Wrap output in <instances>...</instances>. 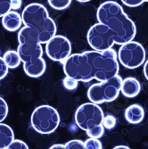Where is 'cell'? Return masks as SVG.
<instances>
[{
  "mask_svg": "<svg viewBox=\"0 0 148 149\" xmlns=\"http://www.w3.org/2000/svg\"><path fill=\"white\" fill-rule=\"evenodd\" d=\"M46 54L51 60L63 63L72 55V44L66 37L56 35L46 44Z\"/></svg>",
  "mask_w": 148,
  "mask_h": 149,
  "instance_id": "obj_9",
  "label": "cell"
},
{
  "mask_svg": "<svg viewBox=\"0 0 148 149\" xmlns=\"http://www.w3.org/2000/svg\"><path fill=\"white\" fill-rule=\"evenodd\" d=\"M2 25L8 31H16L22 25V15L16 11H10L2 17Z\"/></svg>",
  "mask_w": 148,
  "mask_h": 149,
  "instance_id": "obj_11",
  "label": "cell"
},
{
  "mask_svg": "<svg viewBox=\"0 0 148 149\" xmlns=\"http://www.w3.org/2000/svg\"><path fill=\"white\" fill-rule=\"evenodd\" d=\"M79 3H86V2H88V1H79Z\"/></svg>",
  "mask_w": 148,
  "mask_h": 149,
  "instance_id": "obj_29",
  "label": "cell"
},
{
  "mask_svg": "<svg viewBox=\"0 0 148 149\" xmlns=\"http://www.w3.org/2000/svg\"><path fill=\"white\" fill-rule=\"evenodd\" d=\"M31 124L39 134H51L60 124L59 113L48 104L38 106L31 114Z\"/></svg>",
  "mask_w": 148,
  "mask_h": 149,
  "instance_id": "obj_6",
  "label": "cell"
},
{
  "mask_svg": "<svg viewBox=\"0 0 148 149\" xmlns=\"http://www.w3.org/2000/svg\"><path fill=\"white\" fill-rule=\"evenodd\" d=\"M86 149H103L102 143L99 139H88L84 142Z\"/></svg>",
  "mask_w": 148,
  "mask_h": 149,
  "instance_id": "obj_19",
  "label": "cell"
},
{
  "mask_svg": "<svg viewBox=\"0 0 148 149\" xmlns=\"http://www.w3.org/2000/svg\"><path fill=\"white\" fill-rule=\"evenodd\" d=\"M3 60L6 63L8 69H15L20 65L21 60L17 51L15 50H8L5 53L3 56Z\"/></svg>",
  "mask_w": 148,
  "mask_h": 149,
  "instance_id": "obj_14",
  "label": "cell"
},
{
  "mask_svg": "<svg viewBox=\"0 0 148 149\" xmlns=\"http://www.w3.org/2000/svg\"><path fill=\"white\" fill-rule=\"evenodd\" d=\"M21 6H22L21 0H13V1H11V9H13V10L19 9Z\"/></svg>",
  "mask_w": 148,
  "mask_h": 149,
  "instance_id": "obj_25",
  "label": "cell"
},
{
  "mask_svg": "<svg viewBox=\"0 0 148 149\" xmlns=\"http://www.w3.org/2000/svg\"><path fill=\"white\" fill-rule=\"evenodd\" d=\"M144 74L146 79L148 80V60L145 63V65H144Z\"/></svg>",
  "mask_w": 148,
  "mask_h": 149,
  "instance_id": "obj_27",
  "label": "cell"
},
{
  "mask_svg": "<svg viewBox=\"0 0 148 149\" xmlns=\"http://www.w3.org/2000/svg\"><path fill=\"white\" fill-rule=\"evenodd\" d=\"M15 140V133L12 128L5 123H0V149H6Z\"/></svg>",
  "mask_w": 148,
  "mask_h": 149,
  "instance_id": "obj_13",
  "label": "cell"
},
{
  "mask_svg": "<svg viewBox=\"0 0 148 149\" xmlns=\"http://www.w3.org/2000/svg\"><path fill=\"white\" fill-rule=\"evenodd\" d=\"M8 114V105L4 98L0 97V123L6 120Z\"/></svg>",
  "mask_w": 148,
  "mask_h": 149,
  "instance_id": "obj_20",
  "label": "cell"
},
{
  "mask_svg": "<svg viewBox=\"0 0 148 149\" xmlns=\"http://www.w3.org/2000/svg\"><path fill=\"white\" fill-rule=\"evenodd\" d=\"M97 18L98 23L91 26L87 34L88 42L95 51L109 50L115 44L123 45L133 41L136 37L135 23L114 1L101 4Z\"/></svg>",
  "mask_w": 148,
  "mask_h": 149,
  "instance_id": "obj_1",
  "label": "cell"
},
{
  "mask_svg": "<svg viewBox=\"0 0 148 149\" xmlns=\"http://www.w3.org/2000/svg\"><path fill=\"white\" fill-rule=\"evenodd\" d=\"M117 59L125 68L137 69L145 61V48L137 41H129L120 47Z\"/></svg>",
  "mask_w": 148,
  "mask_h": 149,
  "instance_id": "obj_8",
  "label": "cell"
},
{
  "mask_svg": "<svg viewBox=\"0 0 148 149\" xmlns=\"http://www.w3.org/2000/svg\"><path fill=\"white\" fill-rule=\"evenodd\" d=\"M116 123H117L116 118L112 114H108L104 117L102 124H103L104 128H105L107 130H112L116 126Z\"/></svg>",
  "mask_w": 148,
  "mask_h": 149,
  "instance_id": "obj_17",
  "label": "cell"
},
{
  "mask_svg": "<svg viewBox=\"0 0 148 149\" xmlns=\"http://www.w3.org/2000/svg\"><path fill=\"white\" fill-rule=\"evenodd\" d=\"M11 10V0H0V17H4Z\"/></svg>",
  "mask_w": 148,
  "mask_h": 149,
  "instance_id": "obj_22",
  "label": "cell"
},
{
  "mask_svg": "<svg viewBox=\"0 0 148 149\" xmlns=\"http://www.w3.org/2000/svg\"><path fill=\"white\" fill-rule=\"evenodd\" d=\"M122 83V78L116 75L104 82L91 85L87 92L88 98L96 104L113 102L119 97Z\"/></svg>",
  "mask_w": 148,
  "mask_h": 149,
  "instance_id": "obj_5",
  "label": "cell"
},
{
  "mask_svg": "<svg viewBox=\"0 0 148 149\" xmlns=\"http://www.w3.org/2000/svg\"><path fill=\"white\" fill-rule=\"evenodd\" d=\"M104 128L103 127V125L97 126L87 131V135L89 137V139H100L104 135Z\"/></svg>",
  "mask_w": 148,
  "mask_h": 149,
  "instance_id": "obj_16",
  "label": "cell"
},
{
  "mask_svg": "<svg viewBox=\"0 0 148 149\" xmlns=\"http://www.w3.org/2000/svg\"><path fill=\"white\" fill-rule=\"evenodd\" d=\"M125 118L128 123L131 124L140 123L145 118L144 108L138 104L129 105L125 111Z\"/></svg>",
  "mask_w": 148,
  "mask_h": 149,
  "instance_id": "obj_12",
  "label": "cell"
},
{
  "mask_svg": "<svg viewBox=\"0 0 148 149\" xmlns=\"http://www.w3.org/2000/svg\"><path fill=\"white\" fill-rule=\"evenodd\" d=\"M141 85L139 81L134 77H128L122 80V87H120V92L122 93L124 97L128 98L136 97L140 93Z\"/></svg>",
  "mask_w": 148,
  "mask_h": 149,
  "instance_id": "obj_10",
  "label": "cell"
},
{
  "mask_svg": "<svg viewBox=\"0 0 148 149\" xmlns=\"http://www.w3.org/2000/svg\"><path fill=\"white\" fill-rule=\"evenodd\" d=\"M24 27L32 29L38 34L40 44H47L56 35V24L49 16L47 8L38 3L26 6L22 15Z\"/></svg>",
  "mask_w": 148,
  "mask_h": 149,
  "instance_id": "obj_4",
  "label": "cell"
},
{
  "mask_svg": "<svg viewBox=\"0 0 148 149\" xmlns=\"http://www.w3.org/2000/svg\"><path fill=\"white\" fill-rule=\"evenodd\" d=\"M48 4L52 8L62 11L68 8L71 6L72 1L71 0H48Z\"/></svg>",
  "mask_w": 148,
  "mask_h": 149,
  "instance_id": "obj_15",
  "label": "cell"
},
{
  "mask_svg": "<svg viewBox=\"0 0 148 149\" xmlns=\"http://www.w3.org/2000/svg\"><path fill=\"white\" fill-rule=\"evenodd\" d=\"M113 149H130V148L126 146H117L113 147Z\"/></svg>",
  "mask_w": 148,
  "mask_h": 149,
  "instance_id": "obj_28",
  "label": "cell"
},
{
  "mask_svg": "<svg viewBox=\"0 0 148 149\" xmlns=\"http://www.w3.org/2000/svg\"><path fill=\"white\" fill-rule=\"evenodd\" d=\"M63 86L66 90L74 91L78 88V81H76L75 79H73L72 78L65 77L63 79Z\"/></svg>",
  "mask_w": 148,
  "mask_h": 149,
  "instance_id": "obj_18",
  "label": "cell"
},
{
  "mask_svg": "<svg viewBox=\"0 0 148 149\" xmlns=\"http://www.w3.org/2000/svg\"><path fill=\"white\" fill-rule=\"evenodd\" d=\"M104 117V112L101 107L91 102L79 105L74 116L77 126L86 132L97 126L103 125Z\"/></svg>",
  "mask_w": 148,
  "mask_h": 149,
  "instance_id": "obj_7",
  "label": "cell"
},
{
  "mask_svg": "<svg viewBox=\"0 0 148 149\" xmlns=\"http://www.w3.org/2000/svg\"><path fill=\"white\" fill-rule=\"evenodd\" d=\"M6 149H29V146L21 139H15L7 146Z\"/></svg>",
  "mask_w": 148,
  "mask_h": 149,
  "instance_id": "obj_23",
  "label": "cell"
},
{
  "mask_svg": "<svg viewBox=\"0 0 148 149\" xmlns=\"http://www.w3.org/2000/svg\"><path fill=\"white\" fill-rule=\"evenodd\" d=\"M64 146L66 149H86L84 142L78 139L68 141Z\"/></svg>",
  "mask_w": 148,
  "mask_h": 149,
  "instance_id": "obj_21",
  "label": "cell"
},
{
  "mask_svg": "<svg viewBox=\"0 0 148 149\" xmlns=\"http://www.w3.org/2000/svg\"><path fill=\"white\" fill-rule=\"evenodd\" d=\"M145 2V1H143V0H123L122 4L129 7H136V6H141Z\"/></svg>",
  "mask_w": 148,
  "mask_h": 149,
  "instance_id": "obj_24",
  "label": "cell"
},
{
  "mask_svg": "<svg viewBox=\"0 0 148 149\" xmlns=\"http://www.w3.org/2000/svg\"><path fill=\"white\" fill-rule=\"evenodd\" d=\"M19 46L17 53L23 63L25 73L31 78L41 77L46 72V62L43 48L38 41V34L28 27H22L18 33Z\"/></svg>",
  "mask_w": 148,
  "mask_h": 149,
  "instance_id": "obj_3",
  "label": "cell"
},
{
  "mask_svg": "<svg viewBox=\"0 0 148 149\" xmlns=\"http://www.w3.org/2000/svg\"><path fill=\"white\" fill-rule=\"evenodd\" d=\"M63 64L66 77L78 82H89L92 79L104 82L118 75L120 70L117 53L113 48L72 54Z\"/></svg>",
  "mask_w": 148,
  "mask_h": 149,
  "instance_id": "obj_2",
  "label": "cell"
},
{
  "mask_svg": "<svg viewBox=\"0 0 148 149\" xmlns=\"http://www.w3.org/2000/svg\"><path fill=\"white\" fill-rule=\"evenodd\" d=\"M49 149H66L64 145L62 144H56V145H53L52 146L49 147Z\"/></svg>",
  "mask_w": 148,
  "mask_h": 149,
  "instance_id": "obj_26",
  "label": "cell"
}]
</instances>
